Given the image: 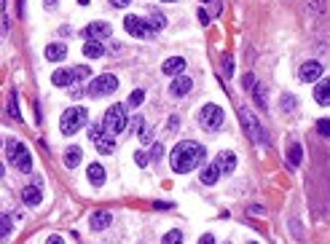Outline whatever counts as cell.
<instances>
[{"label": "cell", "mask_w": 330, "mask_h": 244, "mask_svg": "<svg viewBox=\"0 0 330 244\" xmlns=\"http://www.w3.org/2000/svg\"><path fill=\"white\" fill-rule=\"evenodd\" d=\"M204 156H207L204 145H199V142H193V140H183V142H177L172 148V153H169V166H172V172H177V174H188L204 161Z\"/></svg>", "instance_id": "obj_1"}, {"label": "cell", "mask_w": 330, "mask_h": 244, "mask_svg": "<svg viewBox=\"0 0 330 244\" xmlns=\"http://www.w3.org/2000/svg\"><path fill=\"white\" fill-rule=\"evenodd\" d=\"M86 121H89L86 107H67L62 113V118H59V132L70 137V134L81 132V126H86Z\"/></svg>", "instance_id": "obj_2"}, {"label": "cell", "mask_w": 330, "mask_h": 244, "mask_svg": "<svg viewBox=\"0 0 330 244\" xmlns=\"http://www.w3.org/2000/svg\"><path fill=\"white\" fill-rule=\"evenodd\" d=\"M124 30L129 32L132 38H153L156 35V30L150 27V22H145V16H137V14L124 16Z\"/></svg>", "instance_id": "obj_3"}, {"label": "cell", "mask_w": 330, "mask_h": 244, "mask_svg": "<svg viewBox=\"0 0 330 244\" xmlns=\"http://www.w3.org/2000/svg\"><path fill=\"white\" fill-rule=\"evenodd\" d=\"M102 124L107 126L110 134H124V129H126V110H124V105H118V102L110 105Z\"/></svg>", "instance_id": "obj_4"}, {"label": "cell", "mask_w": 330, "mask_h": 244, "mask_svg": "<svg viewBox=\"0 0 330 244\" xmlns=\"http://www.w3.org/2000/svg\"><path fill=\"white\" fill-rule=\"evenodd\" d=\"M116 89H118V78L113 73H102L89 83V94L91 97H107V94H113Z\"/></svg>", "instance_id": "obj_5"}, {"label": "cell", "mask_w": 330, "mask_h": 244, "mask_svg": "<svg viewBox=\"0 0 330 244\" xmlns=\"http://www.w3.org/2000/svg\"><path fill=\"white\" fill-rule=\"evenodd\" d=\"M239 115H242V121H244V129H247V134L252 140L258 142V145H266L268 142V137H266V132H263V126H260V121L255 118V115H252L247 107H242L239 110Z\"/></svg>", "instance_id": "obj_6"}, {"label": "cell", "mask_w": 330, "mask_h": 244, "mask_svg": "<svg viewBox=\"0 0 330 244\" xmlns=\"http://www.w3.org/2000/svg\"><path fill=\"white\" fill-rule=\"evenodd\" d=\"M199 124L204 126V129H209V132L220 129V124H223V110H220L215 102L204 105V107L199 110Z\"/></svg>", "instance_id": "obj_7"}, {"label": "cell", "mask_w": 330, "mask_h": 244, "mask_svg": "<svg viewBox=\"0 0 330 244\" xmlns=\"http://www.w3.org/2000/svg\"><path fill=\"white\" fill-rule=\"evenodd\" d=\"M83 38L86 40H99L102 43L105 38H110V24L107 22H91L86 30H83Z\"/></svg>", "instance_id": "obj_8"}, {"label": "cell", "mask_w": 330, "mask_h": 244, "mask_svg": "<svg viewBox=\"0 0 330 244\" xmlns=\"http://www.w3.org/2000/svg\"><path fill=\"white\" fill-rule=\"evenodd\" d=\"M298 75H301V81H306V83L319 81V75H322V62H317V59L303 62V65H301V70H298Z\"/></svg>", "instance_id": "obj_9"}, {"label": "cell", "mask_w": 330, "mask_h": 244, "mask_svg": "<svg viewBox=\"0 0 330 244\" xmlns=\"http://www.w3.org/2000/svg\"><path fill=\"white\" fill-rule=\"evenodd\" d=\"M191 89H193V81L188 78V75H177V78L169 83V94L172 97H185Z\"/></svg>", "instance_id": "obj_10"}, {"label": "cell", "mask_w": 330, "mask_h": 244, "mask_svg": "<svg viewBox=\"0 0 330 244\" xmlns=\"http://www.w3.org/2000/svg\"><path fill=\"white\" fill-rule=\"evenodd\" d=\"M215 164H217V169H220V172L231 174V172L236 169V156L231 153V150H223V153L217 156V161H215Z\"/></svg>", "instance_id": "obj_11"}, {"label": "cell", "mask_w": 330, "mask_h": 244, "mask_svg": "<svg viewBox=\"0 0 330 244\" xmlns=\"http://www.w3.org/2000/svg\"><path fill=\"white\" fill-rule=\"evenodd\" d=\"M83 56H86V59H102L105 46L99 43V40H86V43H83Z\"/></svg>", "instance_id": "obj_12"}, {"label": "cell", "mask_w": 330, "mask_h": 244, "mask_svg": "<svg viewBox=\"0 0 330 244\" xmlns=\"http://www.w3.org/2000/svg\"><path fill=\"white\" fill-rule=\"evenodd\" d=\"M110 220H113V217H110V212H107V209H99V212H94V215H91L89 225H91V231H105L107 225H110Z\"/></svg>", "instance_id": "obj_13"}, {"label": "cell", "mask_w": 330, "mask_h": 244, "mask_svg": "<svg viewBox=\"0 0 330 244\" xmlns=\"http://www.w3.org/2000/svg\"><path fill=\"white\" fill-rule=\"evenodd\" d=\"M22 201L27 207H38L40 204V188L38 185H24L22 188Z\"/></svg>", "instance_id": "obj_14"}, {"label": "cell", "mask_w": 330, "mask_h": 244, "mask_svg": "<svg viewBox=\"0 0 330 244\" xmlns=\"http://www.w3.org/2000/svg\"><path fill=\"white\" fill-rule=\"evenodd\" d=\"M161 70H164V75H180L185 70V59L183 56H169V59L161 65Z\"/></svg>", "instance_id": "obj_15"}, {"label": "cell", "mask_w": 330, "mask_h": 244, "mask_svg": "<svg viewBox=\"0 0 330 244\" xmlns=\"http://www.w3.org/2000/svg\"><path fill=\"white\" fill-rule=\"evenodd\" d=\"M81 158H83L81 145H70V148L65 150V166H67V169H75V166L81 164Z\"/></svg>", "instance_id": "obj_16"}, {"label": "cell", "mask_w": 330, "mask_h": 244, "mask_svg": "<svg viewBox=\"0 0 330 244\" xmlns=\"http://www.w3.org/2000/svg\"><path fill=\"white\" fill-rule=\"evenodd\" d=\"M314 99H317L319 105H330V78L317 81V86H314Z\"/></svg>", "instance_id": "obj_17"}, {"label": "cell", "mask_w": 330, "mask_h": 244, "mask_svg": "<svg viewBox=\"0 0 330 244\" xmlns=\"http://www.w3.org/2000/svg\"><path fill=\"white\" fill-rule=\"evenodd\" d=\"M67 56V46L65 43H48L46 46V59L48 62H62Z\"/></svg>", "instance_id": "obj_18"}, {"label": "cell", "mask_w": 330, "mask_h": 244, "mask_svg": "<svg viewBox=\"0 0 330 244\" xmlns=\"http://www.w3.org/2000/svg\"><path fill=\"white\" fill-rule=\"evenodd\" d=\"M6 150H8V161L16 164V158L27 153V145H24V142H19V140H11V142L6 145Z\"/></svg>", "instance_id": "obj_19"}, {"label": "cell", "mask_w": 330, "mask_h": 244, "mask_svg": "<svg viewBox=\"0 0 330 244\" xmlns=\"http://www.w3.org/2000/svg\"><path fill=\"white\" fill-rule=\"evenodd\" d=\"M217 177H220L217 164H207L204 169H201V174H199V180L204 182V185H215V182H217Z\"/></svg>", "instance_id": "obj_20"}, {"label": "cell", "mask_w": 330, "mask_h": 244, "mask_svg": "<svg viewBox=\"0 0 330 244\" xmlns=\"http://www.w3.org/2000/svg\"><path fill=\"white\" fill-rule=\"evenodd\" d=\"M86 177H89V182H91V185H102L107 174H105V169H102L99 164H89V169H86Z\"/></svg>", "instance_id": "obj_21"}, {"label": "cell", "mask_w": 330, "mask_h": 244, "mask_svg": "<svg viewBox=\"0 0 330 244\" xmlns=\"http://www.w3.org/2000/svg\"><path fill=\"white\" fill-rule=\"evenodd\" d=\"M51 81H54V86L67 89V86H70V81H73V70H57L51 75Z\"/></svg>", "instance_id": "obj_22"}, {"label": "cell", "mask_w": 330, "mask_h": 244, "mask_svg": "<svg viewBox=\"0 0 330 244\" xmlns=\"http://www.w3.org/2000/svg\"><path fill=\"white\" fill-rule=\"evenodd\" d=\"M301 158H303V148L298 145V142H293V145L287 148V164H290V166H298Z\"/></svg>", "instance_id": "obj_23"}, {"label": "cell", "mask_w": 330, "mask_h": 244, "mask_svg": "<svg viewBox=\"0 0 330 244\" xmlns=\"http://www.w3.org/2000/svg\"><path fill=\"white\" fill-rule=\"evenodd\" d=\"M94 145H97V150H99V153L110 156V153L116 150V140H113V137H107V134H105V137H99V140L94 142Z\"/></svg>", "instance_id": "obj_24"}, {"label": "cell", "mask_w": 330, "mask_h": 244, "mask_svg": "<svg viewBox=\"0 0 330 244\" xmlns=\"http://www.w3.org/2000/svg\"><path fill=\"white\" fill-rule=\"evenodd\" d=\"M140 142L142 145H153V126L148 121H142V126H140Z\"/></svg>", "instance_id": "obj_25"}, {"label": "cell", "mask_w": 330, "mask_h": 244, "mask_svg": "<svg viewBox=\"0 0 330 244\" xmlns=\"http://www.w3.org/2000/svg\"><path fill=\"white\" fill-rule=\"evenodd\" d=\"M16 166H19L22 174H30V172H32V158H30V153H24V156L16 158Z\"/></svg>", "instance_id": "obj_26"}, {"label": "cell", "mask_w": 330, "mask_h": 244, "mask_svg": "<svg viewBox=\"0 0 330 244\" xmlns=\"http://www.w3.org/2000/svg\"><path fill=\"white\" fill-rule=\"evenodd\" d=\"M150 27H153L156 32H158V30H164V27H167V19H164V14H158V11H150Z\"/></svg>", "instance_id": "obj_27"}, {"label": "cell", "mask_w": 330, "mask_h": 244, "mask_svg": "<svg viewBox=\"0 0 330 244\" xmlns=\"http://www.w3.org/2000/svg\"><path fill=\"white\" fill-rule=\"evenodd\" d=\"M142 99H145V91H142V89H134L126 102H129V107H140V105H142Z\"/></svg>", "instance_id": "obj_28"}, {"label": "cell", "mask_w": 330, "mask_h": 244, "mask_svg": "<svg viewBox=\"0 0 330 244\" xmlns=\"http://www.w3.org/2000/svg\"><path fill=\"white\" fill-rule=\"evenodd\" d=\"M89 134H91V140H99V137H105V134H107V126L102 124V121H99V124H94V126H91V129H89Z\"/></svg>", "instance_id": "obj_29"}, {"label": "cell", "mask_w": 330, "mask_h": 244, "mask_svg": "<svg viewBox=\"0 0 330 244\" xmlns=\"http://www.w3.org/2000/svg\"><path fill=\"white\" fill-rule=\"evenodd\" d=\"M8 233H11V217L0 215V239H8Z\"/></svg>", "instance_id": "obj_30"}, {"label": "cell", "mask_w": 330, "mask_h": 244, "mask_svg": "<svg viewBox=\"0 0 330 244\" xmlns=\"http://www.w3.org/2000/svg\"><path fill=\"white\" fill-rule=\"evenodd\" d=\"M161 244H183V231H169L161 239Z\"/></svg>", "instance_id": "obj_31"}, {"label": "cell", "mask_w": 330, "mask_h": 244, "mask_svg": "<svg viewBox=\"0 0 330 244\" xmlns=\"http://www.w3.org/2000/svg\"><path fill=\"white\" fill-rule=\"evenodd\" d=\"M89 75H91V70H89L86 65H78V67H73V78H75V81H83V78H89Z\"/></svg>", "instance_id": "obj_32"}, {"label": "cell", "mask_w": 330, "mask_h": 244, "mask_svg": "<svg viewBox=\"0 0 330 244\" xmlns=\"http://www.w3.org/2000/svg\"><path fill=\"white\" fill-rule=\"evenodd\" d=\"M255 102H258V107H266L268 102H266V91H263V86H260V83H255Z\"/></svg>", "instance_id": "obj_33"}, {"label": "cell", "mask_w": 330, "mask_h": 244, "mask_svg": "<svg viewBox=\"0 0 330 244\" xmlns=\"http://www.w3.org/2000/svg\"><path fill=\"white\" fill-rule=\"evenodd\" d=\"M164 156V145L161 142H153V150H150V161H161Z\"/></svg>", "instance_id": "obj_34"}, {"label": "cell", "mask_w": 330, "mask_h": 244, "mask_svg": "<svg viewBox=\"0 0 330 244\" xmlns=\"http://www.w3.org/2000/svg\"><path fill=\"white\" fill-rule=\"evenodd\" d=\"M8 113H11V118H19V105H16V94L8 97Z\"/></svg>", "instance_id": "obj_35"}, {"label": "cell", "mask_w": 330, "mask_h": 244, "mask_svg": "<svg viewBox=\"0 0 330 244\" xmlns=\"http://www.w3.org/2000/svg\"><path fill=\"white\" fill-rule=\"evenodd\" d=\"M317 132L322 134V137H330V118H322V121H317Z\"/></svg>", "instance_id": "obj_36"}, {"label": "cell", "mask_w": 330, "mask_h": 244, "mask_svg": "<svg viewBox=\"0 0 330 244\" xmlns=\"http://www.w3.org/2000/svg\"><path fill=\"white\" fill-rule=\"evenodd\" d=\"M293 107H295V99L290 94H282V110L285 113H293Z\"/></svg>", "instance_id": "obj_37"}, {"label": "cell", "mask_w": 330, "mask_h": 244, "mask_svg": "<svg viewBox=\"0 0 330 244\" xmlns=\"http://www.w3.org/2000/svg\"><path fill=\"white\" fill-rule=\"evenodd\" d=\"M177 129H180V118H177V115H169V121H167V132H169V134H175Z\"/></svg>", "instance_id": "obj_38"}, {"label": "cell", "mask_w": 330, "mask_h": 244, "mask_svg": "<svg viewBox=\"0 0 330 244\" xmlns=\"http://www.w3.org/2000/svg\"><path fill=\"white\" fill-rule=\"evenodd\" d=\"M134 161H137L140 166H148L150 164V156L145 153V150H137V153H134Z\"/></svg>", "instance_id": "obj_39"}, {"label": "cell", "mask_w": 330, "mask_h": 244, "mask_svg": "<svg viewBox=\"0 0 330 244\" xmlns=\"http://www.w3.org/2000/svg\"><path fill=\"white\" fill-rule=\"evenodd\" d=\"M255 75H252V73H247V75H244V89H252V86H255Z\"/></svg>", "instance_id": "obj_40"}, {"label": "cell", "mask_w": 330, "mask_h": 244, "mask_svg": "<svg viewBox=\"0 0 330 244\" xmlns=\"http://www.w3.org/2000/svg\"><path fill=\"white\" fill-rule=\"evenodd\" d=\"M129 3H132V0H110V6H113V8H126Z\"/></svg>", "instance_id": "obj_41"}, {"label": "cell", "mask_w": 330, "mask_h": 244, "mask_svg": "<svg viewBox=\"0 0 330 244\" xmlns=\"http://www.w3.org/2000/svg\"><path fill=\"white\" fill-rule=\"evenodd\" d=\"M199 244H215V236H212V233H204V236L199 239Z\"/></svg>", "instance_id": "obj_42"}, {"label": "cell", "mask_w": 330, "mask_h": 244, "mask_svg": "<svg viewBox=\"0 0 330 244\" xmlns=\"http://www.w3.org/2000/svg\"><path fill=\"white\" fill-rule=\"evenodd\" d=\"M46 244H65V239L62 236H57V233H54V236H48V241Z\"/></svg>", "instance_id": "obj_43"}, {"label": "cell", "mask_w": 330, "mask_h": 244, "mask_svg": "<svg viewBox=\"0 0 330 244\" xmlns=\"http://www.w3.org/2000/svg\"><path fill=\"white\" fill-rule=\"evenodd\" d=\"M223 67H226V73H234V62H231V59H226Z\"/></svg>", "instance_id": "obj_44"}, {"label": "cell", "mask_w": 330, "mask_h": 244, "mask_svg": "<svg viewBox=\"0 0 330 244\" xmlns=\"http://www.w3.org/2000/svg\"><path fill=\"white\" fill-rule=\"evenodd\" d=\"M199 19H201V24H207V22H209V16H207V11H199Z\"/></svg>", "instance_id": "obj_45"}, {"label": "cell", "mask_w": 330, "mask_h": 244, "mask_svg": "<svg viewBox=\"0 0 330 244\" xmlns=\"http://www.w3.org/2000/svg\"><path fill=\"white\" fill-rule=\"evenodd\" d=\"M3 172H6V166H3V164H0V174H3Z\"/></svg>", "instance_id": "obj_46"}, {"label": "cell", "mask_w": 330, "mask_h": 244, "mask_svg": "<svg viewBox=\"0 0 330 244\" xmlns=\"http://www.w3.org/2000/svg\"><path fill=\"white\" fill-rule=\"evenodd\" d=\"M164 3H175V0H164Z\"/></svg>", "instance_id": "obj_47"}, {"label": "cell", "mask_w": 330, "mask_h": 244, "mask_svg": "<svg viewBox=\"0 0 330 244\" xmlns=\"http://www.w3.org/2000/svg\"><path fill=\"white\" fill-rule=\"evenodd\" d=\"M0 35H3V27H0Z\"/></svg>", "instance_id": "obj_48"}, {"label": "cell", "mask_w": 330, "mask_h": 244, "mask_svg": "<svg viewBox=\"0 0 330 244\" xmlns=\"http://www.w3.org/2000/svg\"><path fill=\"white\" fill-rule=\"evenodd\" d=\"M0 148H3V140H0Z\"/></svg>", "instance_id": "obj_49"}, {"label": "cell", "mask_w": 330, "mask_h": 244, "mask_svg": "<svg viewBox=\"0 0 330 244\" xmlns=\"http://www.w3.org/2000/svg\"><path fill=\"white\" fill-rule=\"evenodd\" d=\"M250 244H258V241H250Z\"/></svg>", "instance_id": "obj_50"}, {"label": "cell", "mask_w": 330, "mask_h": 244, "mask_svg": "<svg viewBox=\"0 0 330 244\" xmlns=\"http://www.w3.org/2000/svg\"><path fill=\"white\" fill-rule=\"evenodd\" d=\"M228 244H231V241H228Z\"/></svg>", "instance_id": "obj_51"}]
</instances>
